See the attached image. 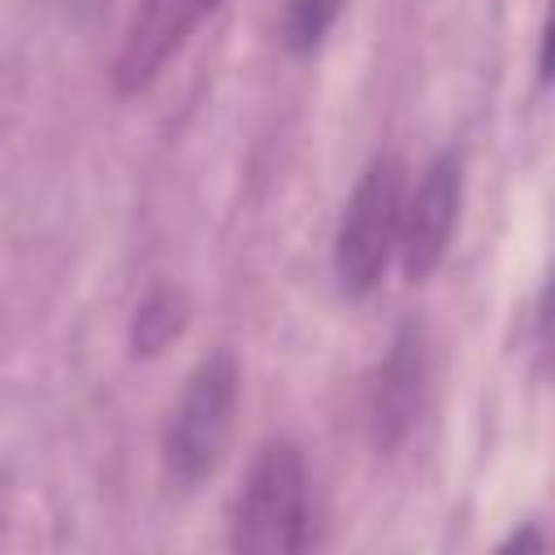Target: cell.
Returning a JSON list of instances; mask_svg holds the SVG:
<instances>
[{"label": "cell", "instance_id": "cell-1", "mask_svg": "<svg viewBox=\"0 0 555 555\" xmlns=\"http://www.w3.org/2000/svg\"><path fill=\"white\" fill-rule=\"evenodd\" d=\"M238 395H243V373L225 347L204 356L182 382V395L169 408L160 434V464L178 490H195L221 468L238 421Z\"/></svg>", "mask_w": 555, "mask_h": 555}, {"label": "cell", "instance_id": "cell-2", "mask_svg": "<svg viewBox=\"0 0 555 555\" xmlns=\"http://www.w3.org/2000/svg\"><path fill=\"white\" fill-rule=\"evenodd\" d=\"M230 546L247 555H295L312 546L308 464L291 438H269L251 455L230 512Z\"/></svg>", "mask_w": 555, "mask_h": 555}, {"label": "cell", "instance_id": "cell-3", "mask_svg": "<svg viewBox=\"0 0 555 555\" xmlns=\"http://www.w3.org/2000/svg\"><path fill=\"white\" fill-rule=\"evenodd\" d=\"M408 195V165L395 152H377L356 178L338 230H334V282L343 299H364L382 282L399 251V221Z\"/></svg>", "mask_w": 555, "mask_h": 555}, {"label": "cell", "instance_id": "cell-4", "mask_svg": "<svg viewBox=\"0 0 555 555\" xmlns=\"http://www.w3.org/2000/svg\"><path fill=\"white\" fill-rule=\"evenodd\" d=\"M460 204H464V156L447 147L425 165L412 195H403L399 264L412 282H425L442 264L451 234L460 225Z\"/></svg>", "mask_w": 555, "mask_h": 555}, {"label": "cell", "instance_id": "cell-5", "mask_svg": "<svg viewBox=\"0 0 555 555\" xmlns=\"http://www.w3.org/2000/svg\"><path fill=\"white\" fill-rule=\"evenodd\" d=\"M425 386H429V343L421 321H403L377 360L373 386H369V438L377 455H395L425 408Z\"/></svg>", "mask_w": 555, "mask_h": 555}, {"label": "cell", "instance_id": "cell-6", "mask_svg": "<svg viewBox=\"0 0 555 555\" xmlns=\"http://www.w3.org/2000/svg\"><path fill=\"white\" fill-rule=\"evenodd\" d=\"M217 4L221 0H139L113 56V87L121 95L147 91Z\"/></svg>", "mask_w": 555, "mask_h": 555}, {"label": "cell", "instance_id": "cell-7", "mask_svg": "<svg viewBox=\"0 0 555 555\" xmlns=\"http://www.w3.org/2000/svg\"><path fill=\"white\" fill-rule=\"evenodd\" d=\"M186 330V295L178 286H152L130 317V351L160 356Z\"/></svg>", "mask_w": 555, "mask_h": 555}, {"label": "cell", "instance_id": "cell-8", "mask_svg": "<svg viewBox=\"0 0 555 555\" xmlns=\"http://www.w3.org/2000/svg\"><path fill=\"white\" fill-rule=\"evenodd\" d=\"M347 0H286L282 13V43L291 56H312L325 35L334 30V22L343 17Z\"/></svg>", "mask_w": 555, "mask_h": 555}, {"label": "cell", "instance_id": "cell-9", "mask_svg": "<svg viewBox=\"0 0 555 555\" xmlns=\"http://www.w3.org/2000/svg\"><path fill=\"white\" fill-rule=\"evenodd\" d=\"M503 546H520V551H538V546H542V533H538V529H533V525H529V529H525V533H520V529H516V533H512V538H507V542H503Z\"/></svg>", "mask_w": 555, "mask_h": 555}]
</instances>
